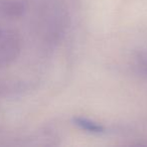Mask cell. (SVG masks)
Here are the masks:
<instances>
[{
    "instance_id": "cell-1",
    "label": "cell",
    "mask_w": 147,
    "mask_h": 147,
    "mask_svg": "<svg viewBox=\"0 0 147 147\" xmlns=\"http://www.w3.org/2000/svg\"><path fill=\"white\" fill-rule=\"evenodd\" d=\"M77 125L79 127H81L83 130H86L88 132H92V133H101L104 130V127L101 124L86 118L77 119Z\"/></svg>"
}]
</instances>
